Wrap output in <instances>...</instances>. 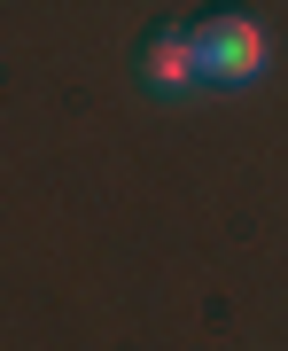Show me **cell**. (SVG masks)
<instances>
[{
  "mask_svg": "<svg viewBox=\"0 0 288 351\" xmlns=\"http://www.w3.org/2000/svg\"><path fill=\"white\" fill-rule=\"evenodd\" d=\"M133 71H140V86L148 94H187L195 86V24H179V16H163V24L140 32V47H133Z\"/></svg>",
  "mask_w": 288,
  "mask_h": 351,
  "instance_id": "cell-2",
  "label": "cell"
},
{
  "mask_svg": "<svg viewBox=\"0 0 288 351\" xmlns=\"http://www.w3.org/2000/svg\"><path fill=\"white\" fill-rule=\"evenodd\" d=\"M195 71L211 86H250L265 71V24L250 8H202L195 16Z\"/></svg>",
  "mask_w": 288,
  "mask_h": 351,
  "instance_id": "cell-1",
  "label": "cell"
}]
</instances>
